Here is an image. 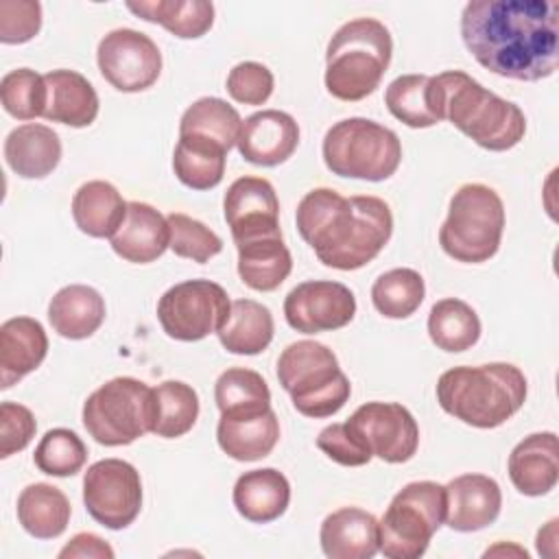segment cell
Instances as JSON below:
<instances>
[{"instance_id": "obj_1", "label": "cell", "mask_w": 559, "mask_h": 559, "mask_svg": "<svg viewBox=\"0 0 559 559\" xmlns=\"http://www.w3.org/2000/svg\"><path fill=\"white\" fill-rule=\"evenodd\" d=\"M461 37L489 72L542 81L559 66V4L555 0H469Z\"/></svg>"}, {"instance_id": "obj_2", "label": "cell", "mask_w": 559, "mask_h": 559, "mask_svg": "<svg viewBox=\"0 0 559 559\" xmlns=\"http://www.w3.org/2000/svg\"><path fill=\"white\" fill-rule=\"evenodd\" d=\"M297 231L312 247L319 262L356 271L371 262L393 234V214L373 194L343 197L332 188H314L297 205Z\"/></svg>"}, {"instance_id": "obj_3", "label": "cell", "mask_w": 559, "mask_h": 559, "mask_svg": "<svg viewBox=\"0 0 559 559\" xmlns=\"http://www.w3.org/2000/svg\"><path fill=\"white\" fill-rule=\"evenodd\" d=\"M437 402L454 419L474 428H498L524 404L526 376L511 362L459 365L437 380Z\"/></svg>"}, {"instance_id": "obj_4", "label": "cell", "mask_w": 559, "mask_h": 559, "mask_svg": "<svg viewBox=\"0 0 559 559\" xmlns=\"http://www.w3.org/2000/svg\"><path fill=\"white\" fill-rule=\"evenodd\" d=\"M435 81L443 120H450L478 146L500 153L520 144L526 118L515 103L489 92L461 70L435 74Z\"/></svg>"}, {"instance_id": "obj_5", "label": "cell", "mask_w": 559, "mask_h": 559, "mask_svg": "<svg viewBox=\"0 0 559 559\" xmlns=\"http://www.w3.org/2000/svg\"><path fill=\"white\" fill-rule=\"evenodd\" d=\"M393 39L376 17L345 22L328 41L325 90L345 103L373 94L391 63Z\"/></svg>"}, {"instance_id": "obj_6", "label": "cell", "mask_w": 559, "mask_h": 559, "mask_svg": "<svg viewBox=\"0 0 559 559\" xmlns=\"http://www.w3.org/2000/svg\"><path fill=\"white\" fill-rule=\"evenodd\" d=\"M277 380L304 417L323 419L338 413L352 395L349 378L334 352L319 341H295L277 358Z\"/></svg>"}, {"instance_id": "obj_7", "label": "cell", "mask_w": 559, "mask_h": 559, "mask_svg": "<svg viewBox=\"0 0 559 559\" xmlns=\"http://www.w3.org/2000/svg\"><path fill=\"white\" fill-rule=\"evenodd\" d=\"M504 221V203L493 188L463 183L450 199L439 245L456 262H487L500 249Z\"/></svg>"}, {"instance_id": "obj_8", "label": "cell", "mask_w": 559, "mask_h": 559, "mask_svg": "<svg viewBox=\"0 0 559 559\" xmlns=\"http://www.w3.org/2000/svg\"><path fill=\"white\" fill-rule=\"evenodd\" d=\"M323 162L332 175L384 181L402 162V144L395 131L369 118H343L323 135Z\"/></svg>"}, {"instance_id": "obj_9", "label": "cell", "mask_w": 559, "mask_h": 559, "mask_svg": "<svg viewBox=\"0 0 559 559\" xmlns=\"http://www.w3.org/2000/svg\"><path fill=\"white\" fill-rule=\"evenodd\" d=\"M445 522V485L415 480L404 485L378 522V552L386 559H417Z\"/></svg>"}, {"instance_id": "obj_10", "label": "cell", "mask_w": 559, "mask_h": 559, "mask_svg": "<svg viewBox=\"0 0 559 559\" xmlns=\"http://www.w3.org/2000/svg\"><path fill=\"white\" fill-rule=\"evenodd\" d=\"M155 419L153 389L131 376H118L100 384L83 402L87 435L107 448L129 445L151 432Z\"/></svg>"}, {"instance_id": "obj_11", "label": "cell", "mask_w": 559, "mask_h": 559, "mask_svg": "<svg viewBox=\"0 0 559 559\" xmlns=\"http://www.w3.org/2000/svg\"><path fill=\"white\" fill-rule=\"evenodd\" d=\"M227 290L210 280H186L170 286L157 301V319L166 336L183 343L216 334L227 321Z\"/></svg>"}, {"instance_id": "obj_12", "label": "cell", "mask_w": 559, "mask_h": 559, "mask_svg": "<svg viewBox=\"0 0 559 559\" xmlns=\"http://www.w3.org/2000/svg\"><path fill=\"white\" fill-rule=\"evenodd\" d=\"M83 502L92 520L120 531L135 522L142 509L140 472L122 459H100L83 476Z\"/></svg>"}, {"instance_id": "obj_13", "label": "cell", "mask_w": 559, "mask_h": 559, "mask_svg": "<svg viewBox=\"0 0 559 559\" xmlns=\"http://www.w3.org/2000/svg\"><path fill=\"white\" fill-rule=\"evenodd\" d=\"M352 435L384 463H406L419 448V426L397 402L360 404L345 421Z\"/></svg>"}, {"instance_id": "obj_14", "label": "cell", "mask_w": 559, "mask_h": 559, "mask_svg": "<svg viewBox=\"0 0 559 559\" xmlns=\"http://www.w3.org/2000/svg\"><path fill=\"white\" fill-rule=\"evenodd\" d=\"M96 61L103 79L118 92H144L162 72V52L142 31L114 28L96 48Z\"/></svg>"}, {"instance_id": "obj_15", "label": "cell", "mask_w": 559, "mask_h": 559, "mask_svg": "<svg viewBox=\"0 0 559 559\" xmlns=\"http://www.w3.org/2000/svg\"><path fill=\"white\" fill-rule=\"evenodd\" d=\"M356 314L354 293L332 280L297 284L284 299L286 323L301 334H319L345 328Z\"/></svg>"}, {"instance_id": "obj_16", "label": "cell", "mask_w": 559, "mask_h": 559, "mask_svg": "<svg viewBox=\"0 0 559 559\" xmlns=\"http://www.w3.org/2000/svg\"><path fill=\"white\" fill-rule=\"evenodd\" d=\"M223 212L236 245L282 234L280 201L273 183L264 177L245 175L231 181L223 197Z\"/></svg>"}, {"instance_id": "obj_17", "label": "cell", "mask_w": 559, "mask_h": 559, "mask_svg": "<svg viewBox=\"0 0 559 559\" xmlns=\"http://www.w3.org/2000/svg\"><path fill=\"white\" fill-rule=\"evenodd\" d=\"M238 153L255 166H280L299 146L297 120L280 109H262L242 120Z\"/></svg>"}, {"instance_id": "obj_18", "label": "cell", "mask_w": 559, "mask_h": 559, "mask_svg": "<svg viewBox=\"0 0 559 559\" xmlns=\"http://www.w3.org/2000/svg\"><path fill=\"white\" fill-rule=\"evenodd\" d=\"M502 509L500 485L485 474H461L445 485V524L474 533L493 524Z\"/></svg>"}, {"instance_id": "obj_19", "label": "cell", "mask_w": 559, "mask_h": 559, "mask_svg": "<svg viewBox=\"0 0 559 559\" xmlns=\"http://www.w3.org/2000/svg\"><path fill=\"white\" fill-rule=\"evenodd\" d=\"M111 249L127 262L148 264L170 249V227L166 216L148 203L129 201L127 216L109 238Z\"/></svg>"}, {"instance_id": "obj_20", "label": "cell", "mask_w": 559, "mask_h": 559, "mask_svg": "<svg viewBox=\"0 0 559 559\" xmlns=\"http://www.w3.org/2000/svg\"><path fill=\"white\" fill-rule=\"evenodd\" d=\"M509 478L522 496H546L559 478V443L557 435L533 432L524 437L509 454Z\"/></svg>"}, {"instance_id": "obj_21", "label": "cell", "mask_w": 559, "mask_h": 559, "mask_svg": "<svg viewBox=\"0 0 559 559\" xmlns=\"http://www.w3.org/2000/svg\"><path fill=\"white\" fill-rule=\"evenodd\" d=\"M319 542L330 559H371L380 542L378 520L360 507H341L321 522Z\"/></svg>"}, {"instance_id": "obj_22", "label": "cell", "mask_w": 559, "mask_h": 559, "mask_svg": "<svg viewBox=\"0 0 559 559\" xmlns=\"http://www.w3.org/2000/svg\"><path fill=\"white\" fill-rule=\"evenodd\" d=\"M48 354L44 325L33 317H11L0 325V389H11L35 371Z\"/></svg>"}, {"instance_id": "obj_23", "label": "cell", "mask_w": 559, "mask_h": 559, "mask_svg": "<svg viewBox=\"0 0 559 559\" xmlns=\"http://www.w3.org/2000/svg\"><path fill=\"white\" fill-rule=\"evenodd\" d=\"M48 98L44 118L74 129L90 127L98 116V94L76 70H50L44 74Z\"/></svg>"}, {"instance_id": "obj_24", "label": "cell", "mask_w": 559, "mask_h": 559, "mask_svg": "<svg viewBox=\"0 0 559 559\" xmlns=\"http://www.w3.org/2000/svg\"><path fill=\"white\" fill-rule=\"evenodd\" d=\"M280 439V419L273 408L251 415H221L216 441L234 461H260L273 452Z\"/></svg>"}, {"instance_id": "obj_25", "label": "cell", "mask_w": 559, "mask_h": 559, "mask_svg": "<svg viewBox=\"0 0 559 559\" xmlns=\"http://www.w3.org/2000/svg\"><path fill=\"white\" fill-rule=\"evenodd\" d=\"M231 500L245 520L253 524H269L286 513L290 502V483L275 467L249 469L238 476Z\"/></svg>"}, {"instance_id": "obj_26", "label": "cell", "mask_w": 559, "mask_h": 559, "mask_svg": "<svg viewBox=\"0 0 559 559\" xmlns=\"http://www.w3.org/2000/svg\"><path fill=\"white\" fill-rule=\"evenodd\" d=\"M4 159L17 177L44 179L61 162V140L48 124H20L4 140Z\"/></svg>"}, {"instance_id": "obj_27", "label": "cell", "mask_w": 559, "mask_h": 559, "mask_svg": "<svg viewBox=\"0 0 559 559\" xmlns=\"http://www.w3.org/2000/svg\"><path fill=\"white\" fill-rule=\"evenodd\" d=\"M107 308L103 295L85 284L59 288L48 304V321L52 330L70 341L90 338L105 321Z\"/></svg>"}, {"instance_id": "obj_28", "label": "cell", "mask_w": 559, "mask_h": 559, "mask_svg": "<svg viewBox=\"0 0 559 559\" xmlns=\"http://www.w3.org/2000/svg\"><path fill=\"white\" fill-rule=\"evenodd\" d=\"M238 275L245 286L260 293H271L284 284L293 271V255L284 245L282 234L262 236L236 245Z\"/></svg>"}, {"instance_id": "obj_29", "label": "cell", "mask_w": 559, "mask_h": 559, "mask_svg": "<svg viewBox=\"0 0 559 559\" xmlns=\"http://www.w3.org/2000/svg\"><path fill=\"white\" fill-rule=\"evenodd\" d=\"M124 216L127 201L109 181H85L72 197V218L76 227L92 238H111Z\"/></svg>"}, {"instance_id": "obj_30", "label": "cell", "mask_w": 559, "mask_h": 559, "mask_svg": "<svg viewBox=\"0 0 559 559\" xmlns=\"http://www.w3.org/2000/svg\"><path fill=\"white\" fill-rule=\"evenodd\" d=\"M389 111L411 129H428L443 120L437 81L430 74H402L386 85Z\"/></svg>"}, {"instance_id": "obj_31", "label": "cell", "mask_w": 559, "mask_h": 559, "mask_svg": "<svg viewBox=\"0 0 559 559\" xmlns=\"http://www.w3.org/2000/svg\"><path fill=\"white\" fill-rule=\"evenodd\" d=\"M17 522L35 539L59 537L70 522L72 507L68 496L48 483L26 485L17 496Z\"/></svg>"}, {"instance_id": "obj_32", "label": "cell", "mask_w": 559, "mask_h": 559, "mask_svg": "<svg viewBox=\"0 0 559 559\" xmlns=\"http://www.w3.org/2000/svg\"><path fill=\"white\" fill-rule=\"evenodd\" d=\"M275 323L271 310L255 299H236L223 328L216 332L229 354L255 356L273 341Z\"/></svg>"}, {"instance_id": "obj_33", "label": "cell", "mask_w": 559, "mask_h": 559, "mask_svg": "<svg viewBox=\"0 0 559 559\" xmlns=\"http://www.w3.org/2000/svg\"><path fill=\"white\" fill-rule=\"evenodd\" d=\"M127 9L181 39H199L214 24V4L207 0H140L127 2Z\"/></svg>"}, {"instance_id": "obj_34", "label": "cell", "mask_w": 559, "mask_h": 559, "mask_svg": "<svg viewBox=\"0 0 559 559\" xmlns=\"http://www.w3.org/2000/svg\"><path fill=\"white\" fill-rule=\"evenodd\" d=\"M227 151L201 135H179L173 151L177 179L192 190H210L223 181Z\"/></svg>"}, {"instance_id": "obj_35", "label": "cell", "mask_w": 559, "mask_h": 559, "mask_svg": "<svg viewBox=\"0 0 559 559\" xmlns=\"http://www.w3.org/2000/svg\"><path fill=\"white\" fill-rule=\"evenodd\" d=\"M428 336L443 352H465L480 338V319L467 301L445 297L428 312Z\"/></svg>"}, {"instance_id": "obj_36", "label": "cell", "mask_w": 559, "mask_h": 559, "mask_svg": "<svg viewBox=\"0 0 559 559\" xmlns=\"http://www.w3.org/2000/svg\"><path fill=\"white\" fill-rule=\"evenodd\" d=\"M242 129V118L234 105L216 96L194 100L179 120V135H201L221 144L227 153L236 146Z\"/></svg>"}, {"instance_id": "obj_37", "label": "cell", "mask_w": 559, "mask_h": 559, "mask_svg": "<svg viewBox=\"0 0 559 559\" xmlns=\"http://www.w3.org/2000/svg\"><path fill=\"white\" fill-rule=\"evenodd\" d=\"M214 400L221 415H251L271 408L266 380L247 367L225 369L214 384Z\"/></svg>"}, {"instance_id": "obj_38", "label": "cell", "mask_w": 559, "mask_h": 559, "mask_svg": "<svg viewBox=\"0 0 559 559\" xmlns=\"http://www.w3.org/2000/svg\"><path fill=\"white\" fill-rule=\"evenodd\" d=\"M155 419L151 432L164 439H177L192 430L199 417V395L181 380H166L153 389Z\"/></svg>"}, {"instance_id": "obj_39", "label": "cell", "mask_w": 559, "mask_h": 559, "mask_svg": "<svg viewBox=\"0 0 559 559\" xmlns=\"http://www.w3.org/2000/svg\"><path fill=\"white\" fill-rule=\"evenodd\" d=\"M426 284L419 271L400 266L382 273L371 286L373 308L386 319H408L424 301Z\"/></svg>"}, {"instance_id": "obj_40", "label": "cell", "mask_w": 559, "mask_h": 559, "mask_svg": "<svg viewBox=\"0 0 559 559\" xmlns=\"http://www.w3.org/2000/svg\"><path fill=\"white\" fill-rule=\"evenodd\" d=\"M33 461L39 472L66 478L83 469L87 461V448L74 430L52 428L39 439Z\"/></svg>"}, {"instance_id": "obj_41", "label": "cell", "mask_w": 559, "mask_h": 559, "mask_svg": "<svg viewBox=\"0 0 559 559\" xmlns=\"http://www.w3.org/2000/svg\"><path fill=\"white\" fill-rule=\"evenodd\" d=\"M46 81L31 68H15L0 81V100L9 116L17 120H33L46 109Z\"/></svg>"}, {"instance_id": "obj_42", "label": "cell", "mask_w": 559, "mask_h": 559, "mask_svg": "<svg viewBox=\"0 0 559 559\" xmlns=\"http://www.w3.org/2000/svg\"><path fill=\"white\" fill-rule=\"evenodd\" d=\"M166 221L170 227V249L175 255L205 264L223 251L221 236L205 223L181 212L168 214Z\"/></svg>"}, {"instance_id": "obj_43", "label": "cell", "mask_w": 559, "mask_h": 559, "mask_svg": "<svg viewBox=\"0 0 559 559\" xmlns=\"http://www.w3.org/2000/svg\"><path fill=\"white\" fill-rule=\"evenodd\" d=\"M275 79L273 72L260 61H240L229 74L225 90L227 94L242 105H262L273 94Z\"/></svg>"}, {"instance_id": "obj_44", "label": "cell", "mask_w": 559, "mask_h": 559, "mask_svg": "<svg viewBox=\"0 0 559 559\" xmlns=\"http://www.w3.org/2000/svg\"><path fill=\"white\" fill-rule=\"evenodd\" d=\"M41 28V4L37 0H0V41L24 44Z\"/></svg>"}, {"instance_id": "obj_45", "label": "cell", "mask_w": 559, "mask_h": 559, "mask_svg": "<svg viewBox=\"0 0 559 559\" xmlns=\"http://www.w3.org/2000/svg\"><path fill=\"white\" fill-rule=\"evenodd\" d=\"M37 421L31 408L17 402L0 404V459L22 452L35 437Z\"/></svg>"}, {"instance_id": "obj_46", "label": "cell", "mask_w": 559, "mask_h": 559, "mask_svg": "<svg viewBox=\"0 0 559 559\" xmlns=\"http://www.w3.org/2000/svg\"><path fill=\"white\" fill-rule=\"evenodd\" d=\"M317 448L328 459L345 467H360L373 459L371 452L352 435L345 421L325 426L317 437Z\"/></svg>"}, {"instance_id": "obj_47", "label": "cell", "mask_w": 559, "mask_h": 559, "mask_svg": "<svg viewBox=\"0 0 559 559\" xmlns=\"http://www.w3.org/2000/svg\"><path fill=\"white\" fill-rule=\"evenodd\" d=\"M59 557L66 559V557H79V559H85V557H94V559H114V548L100 539L98 535L94 533H76L61 550H59Z\"/></svg>"}, {"instance_id": "obj_48", "label": "cell", "mask_w": 559, "mask_h": 559, "mask_svg": "<svg viewBox=\"0 0 559 559\" xmlns=\"http://www.w3.org/2000/svg\"><path fill=\"white\" fill-rule=\"evenodd\" d=\"M557 524L559 520H550L544 528L537 531V552L544 557H555L557 555Z\"/></svg>"}, {"instance_id": "obj_49", "label": "cell", "mask_w": 559, "mask_h": 559, "mask_svg": "<svg viewBox=\"0 0 559 559\" xmlns=\"http://www.w3.org/2000/svg\"><path fill=\"white\" fill-rule=\"evenodd\" d=\"M489 555H515V557H528V552L524 550V548H520V546H515V544H511V546H504V542H500V544H496L493 548H487L485 550V557H489Z\"/></svg>"}]
</instances>
